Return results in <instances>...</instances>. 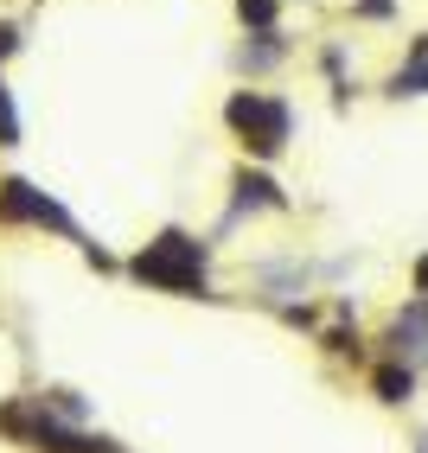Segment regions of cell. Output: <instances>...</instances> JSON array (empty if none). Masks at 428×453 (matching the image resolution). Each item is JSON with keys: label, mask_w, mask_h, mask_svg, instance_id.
Returning <instances> with one entry per match:
<instances>
[{"label": "cell", "mask_w": 428, "mask_h": 453, "mask_svg": "<svg viewBox=\"0 0 428 453\" xmlns=\"http://www.w3.org/2000/svg\"><path fill=\"white\" fill-rule=\"evenodd\" d=\"M135 281L160 288V294H211L205 288V243L186 230H160L154 243L135 256Z\"/></svg>", "instance_id": "obj_1"}, {"label": "cell", "mask_w": 428, "mask_h": 453, "mask_svg": "<svg viewBox=\"0 0 428 453\" xmlns=\"http://www.w3.org/2000/svg\"><path fill=\"white\" fill-rule=\"evenodd\" d=\"M224 115H230V128L243 134V147H250L256 160H275L294 134V109L282 96H262V89H237Z\"/></svg>", "instance_id": "obj_2"}, {"label": "cell", "mask_w": 428, "mask_h": 453, "mask_svg": "<svg viewBox=\"0 0 428 453\" xmlns=\"http://www.w3.org/2000/svg\"><path fill=\"white\" fill-rule=\"evenodd\" d=\"M0 224H45L58 236H71V243H83L77 224H71V211L58 198H45V192H33L26 179H0Z\"/></svg>", "instance_id": "obj_3"}, {"label": "cell", "mask_w": 428, "mask_h": 453, "mask_svg": "<svg viewBox=\"0 0 428 453\" xmlns=\"http://www.w3.org/2000/svg\"><path fill=\"white\" fill-rule=\"evenodd\" d=\"M384 345L396 357H428V300H409V307L390 319V339Z\"/></svg>", "instance_id": "obj_4"}, {"label": "cell", "mask_w": 428, "mask_h": 453, "mask_svg": "<svg viewBox=\"0 0 428 453\" xmlns=\"http://www.w3.org/2000/svg\"><path fill=\"white\" fill-rule=\"evenodd\" d=\"M230 186H237V211H288L282 186H275V179H262V173H250V166H243Z\"/></svg>", "instance_id": "obj_5"}, {"label": "cell", "mask_w": 428, "mask_h": 453, "mask_svg": "<svg viewBox=\"0 0 428 453\" xmlns=\"http://www.w3.org/2000/svg\"><path fill=\"white\" fill-rule=\"evenodd\" d=\"M371 389H377V403H384V409H403V403L416 396V365H377Z\"/></svg>", "instance_id": "obj_6"}, {"label": "cell", "mask_w": 428, "mask_h": 453, "mask_svg": "<svg viewBox=\"0 0 428 453\" xmlns=\"http://www.w3.org/2000/svg\"><path fill=\"white\" fill-rule=\"evenodd\" d=\"M390 96H428V39L409 45V65L390 77Z\"/></svg>", "instance_id": "obj_7"}, {"label": "cell", "mask_w": 428, "mask_h": 453, "mask_svg": "<svg viewBox=\"0 0 428 453\" xmlns=\"http://www.w3.org/2000/svg\"><path fill=\"white\" fill-rule=\"evenodd\" d=\"M0 147H19V115H13V96L0 83Z\"/></svg>", "instance_id": "obj_8"}, {"label": "cell", "mask_w": 428, "mask_h": 453, "mask_svg": "<svg viewBox=\"0 0 428 453\" xmlns=\"http://www.w3.org/2000/svg\"><path fill=\"white\" fill-rule=\"evenodd\" d=\"M237 13L250 26H262V33H275V0H237Z\"/></svg>", "instance_id": "obj_9"}, {"label": "cell", "mask_w": 428, "mask_h": 453, "mask_svg": "<svg viewBox=\"0 0 428 453\" xmlns=\"http://www.w3.org/2000/svg\"><path fill=\"white\" fill-rule=\"evenodd\" d=\"M409 288H416V294H422V300H428V250H422V256H416V262H409Z\"/></svg>", "instance_id": "obj_10"}, {"label": "cell", "mask_w": 428, "mask_h": 453, "mask_svg": "<svg viewBox=\"0 0 428 453\" xmlns=\"http://www.w3.org/2000/svg\"><path fill=\"white\" fill-rule=\"evenodd\" d=\"M390 7H396V0H358V13H364V19H384Z\"/></svg>", "instance_id": "obj_11"}, {"label": "cell", "mask_w": 428, "mask_h": 453, "mask_svg": "<svg viewBox=\"0 0 428 453\" xmlns=\"http://www.w3.org/2000/svg\"><path fill=\"white\" fill-rule=\"evenodd\" d=\"M13 45H19V33H13V26H7V19H0V58H7Z\"/></svg>", "instance_id": "obj_12"}, {"label": "cell", "mask_w": 428, "mask_h": 453, "mask_svg": "<svg viewBox=\"0 0 428 453\" xmlns=\"http://www.w3.org/2000/svg\"><path fill=\"white\" fill-rule=\"evenodd\" d=\"M416 453H428V434H416Z\"/></svg>", "instance_id": "obj_13"}]
</instances>
